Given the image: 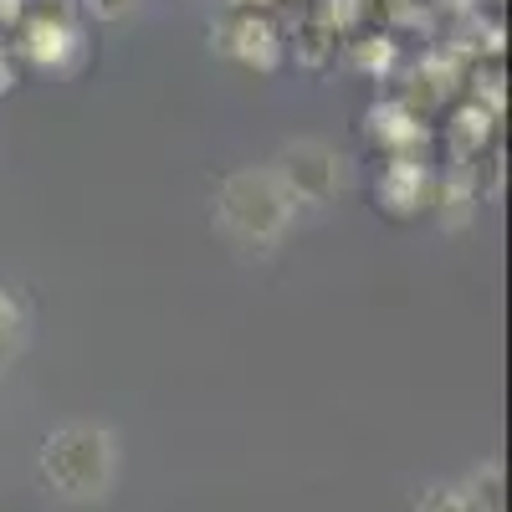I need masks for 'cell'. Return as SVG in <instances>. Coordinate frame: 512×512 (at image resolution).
Masks as SVG:
<instances>
[{"label": "cell", "mask_w": 512, "mask_h": 512, "mask_svg": "<svg viewBox=\"0 0 512 512\" xmlns=\"http://www.w3.org/2000/svg\"><path fill=\"white\" fill-rule=\"evenodd\" d=\"M216 221L241 246H272L292 226V195L277 185L272 169H236L216 190Z\"/></svg>", "instance_id": "1"}, {"label": "cell", "mask_w": 512, "mask_h": 512, "mask_svg": "<svg viewBox=\"0 0 512 512\" xmlns=\"http://www.w3.org/2000/svg\"><path fill=\"white\" fill-rule=\"evenodd\" d=\"M113 436L103 425H62L41 441V477L62 497L93 502L113 487Z\"/></svg>", "instance_id": "2"}, {"label": "cell", "mask_w": 512, "mask_h": 512, "mask_svg": "<svg viewBox=\"0 0 512 512\" xmlns=\"http://www.w3.org/2000/svg\"><path fill=\"white\" fill-rule=\"evenodd\" d=\"M349 159L338 154V149H328V144H318V139H297V144H287L282 154H277V185L292 195V205L303 200V205H328L338 190H344V180H349V169H344Z\"/></svg>", "instance_id": "3"}, {"label": "cell", "mask_w": 512, "mask_h": 512, "mask_svg": "<svg viewBox=\"0 0 512 512\" xmlns=\"http://www.w3.org/2000/svg\"><path fill=\"white\" fill-rule=\"evenodd\" d=\"M21 57L36 62V67H47V72H72L77 57H82V31L72 21V11H36L26 26H21Z\"/></svg>", "instance_id": "4"}, {"label": "cell", "mask_w": 512, "mask_h": 512, "mask_svg": "<svg viewBox=\"0 0 512 512\" xmlns=\"http://www.w3.org/2000/svg\"><path fill=\"white\" fill-rule=\"evenodd\" d=\"M210 41H216L221 52H231L236 62H246L251 72H277L282 67V31L267 16H256V11L236 16L231 26H216Z\"/></svg>", "instance_id": "5"}, {"label": "cell", "mask_w": 512, "mask_h": 512, "mask_svg": "<svg viewBox=\"0 0 512 512\" xmlns=\"http://www.w3.org/2000/svg\"><path fill=\"white\" fill-rule=\"evenodd\" d=\"M436 200V185L425 175L420 159H390V169L379 175V205L390 210V216H415L420 205Z\"/></svg>", "instance_id": "6"}, {"label": "cell", "mask_w": 512, "mask_h": 512, "mask_svg": "<svg viewBox=\"0 0 512 512\" xmlns=\"http://www.w3.org/2000/svg\"><path fill=\"white\" fill-rule=\"evenodd\" d=\"M364 123H369V139H374L379 149H390L395 159H415V149H425V123H420V113H410L400 98H395V103H374Z\"/></svg>", "instance_id": "7"}, {"label": "cell", "mask_w": 512, "mask_h": 512, "mask_svg": "<svg viewBox=\"0 0 512 512\" xmlns=\"http://www.w3.org/2000/svg\"><path fill=\"white\" fill-rule=\"evenodd\" d=\"M456 492H461V502L472 507V512H507V497H502V466H497V461H482Z\"/></svg>", "instance_id": "8"}, {"label": "cell", "mask_w": 512, "mask_h": 512, "mask_svg": "<svg viewBox=\"0 0 512 512\" xmlns=\"http://www.w3.org/2000/svg\"><path fill=\"white\" fill-rule=\"evenodd\" d=\"M492 134H497V118H492L487 108H477V103H461V113H456V128H451L456 149H461L466 159H477V154L492 144Z\"/></svg>", "instance_id": "9"}, {"label": "cell", "mask_w": 512, "mask_h": 512, "mask_svg": "<svg viewBox=\"0 0 512 512\" xmlns=\"http://www.w3.org/2000/svg\"><path fill=\"white\" fill-rule=\"evenodd\" d=\"M466 77H472V98H466V103H477V108H487V113L497 118L502 103H507V72H502V57H482L477 67H466Z\"/></svg>", "instance_id": "10"}, {"label": "cell", "mask_w": 512, "mask_h": 512, "mask_svg": "<svg viewBox=\"0 0 512 512\" xmlns=\"http://www.w3.org/2000/svg\"><path fill=\"white\" fill-rule=\"evenodd\" d=\"M333 57H338V36H333L318 16H303V21H297V62L313 67V72H323Z\"/></svg>", "instance_id": "11"}, {"label": "cell", "mask_w": 512, "mask_h": 512, "mask_svg": "<svg viewBox=\"0 0 512 512\" xmlns=\"http://www.w3.org/2000/svg\"><path fill=\"white\" fill-rule=\"evenodd\" d=\"M395 36H384V31H359L354 41H349V62L359 67V72H374V77H384L395 67Z\"/></svg>", "instance_id": "12"}, {"label": "cell", "mask_w": 512, "mask_h": 512, "mask_svg": "<svg viewBox=\"0 0 512 512\" xmlns=\"http://www.w3.org/2000/svg\"><path fill=\"white\" fill-rule=\"evenodd\" d=\"M333 36H359L374 16V0H323V6L313 11Z\"/></svg>", "instance_id": "13"}, {"label": "cell", "mask_w": 512, "mask_h": 512, "mask_svg": "<svg viewBox=\"0 0 512 512\" xmlns=\"http://www.w3.org/2000/svg\"><path fill=\"white\" fill-rule=\"evenodd\" d=\"M26 344V308L11 287H0V369H6Z\"/></svg>", "instance_id": "14"}, {"label": "cell", "mask_w": 512, "mask_h": 512, "mask_svg": "<svg viewBox=\"0 0 512 512\" xmlns=\"http://www.w3.org/2000/svg\"><path fill=\"white\" fill-rule=\"evenodd\" d=\"M431 205H441V216H446V226H451V231L472 221V205H477V185L466 180V169H461V175H451V180L441 185V195H436Z\"/></svg>", "instance_id": "15"}, {"label": "cell", "mask_w": 512, "mask_h": 512, "mask_svg": "<svg viewBox=\"0 0 512 512\" xmlns=\"http://www.w3.org/2000/svg\"><path fill=\"white\" fill-rule=\"evenodd\" d=\"M415 512H472V507L461 502V492H456V487H431V492L420 497V507H415Z\"/></svg>", "instance_id": "16"}, {"label": "cell", "mask_w": 512, "mask_h": 512, "mask_svg": "<svg viewBox=\"0 0 512 512\" xmlns=\"http://www.w3.org/2000/svg\"><path fill=\"white\" fill-rule=\"evenodd\" d=\"M88 11H93L98 21H123V16L139 11V0H88Z\"/></svg>", "instance_id": "17"}, {"label": "cell", "mask_w": 512, "mask_h": 512, "mask_svg": "<svg viewBox=\"0 0 512 512\" xmlns=\"http://www.w3.org/2000/svg\"><path fill=\"white\" fill-rule=\"evenodd\" d=\"M26 21V0H0V31H11Z\"/></svg>", "instance_id": "18"}, {"label": "cell", "mask_w": 512, "mask_h": 512, "mask_svg": "<svg viewBox=\"0 0 512 512\" xmlns=\"http://www.w3.org/2000/svg\"><path fill=\"white\" fill-rule=\"evenodd\" d=\"M16 88V67H11V52H6V41H0V93H11Z\"/></svg>", "instance_id": "19"}, {"label": "cell", "mask_w": 512, "mask_h": 512, "mask_svg": "<svg viewBox=\"0 0 512 512\" xmlns=\"http://www.w3.org/2000/svg\"><path fill=\"white\" fill-rule=\"evenodd\" d=\"M436 6H441V11H472L477 0H436Z\"/></svg>", "instance_id": "20"}, {"label": "cell", "mask_w": 512, "mask_h": 512, "mask_svg": "<svg viewBox=\"0 0 512 512\" xmlns=\"http://www.w3.org/2000/svg\"><path fill=\"white\" fill-rule=\"evenodd\" d=\"M236 6H277V0H236Z\"/></svg>", "instance_id": "21"}]
</instances>
